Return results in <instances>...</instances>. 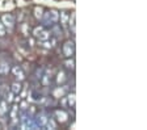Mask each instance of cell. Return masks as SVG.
<instances>
[{"instance_id": "1", "label": "cell", "mask_w": 147, "mask_h": 130, "mask_svg": "<svg viewBox=\"0 0 147 130\" xmlns=\"http://www.w3.org/2000/svg\"><path fill=\"white\" fill-rule=\"evenodd\" d=\"M42 17H43V22L46 25H54L59 20V13L55 9H50L46 13H43Z\"/></svg>"}, {"instance_id": "2", "label": "cell", "mask_w": 147, "mask_h": 130, "mask_svg": "<svg viewBox=\"0 0 147 130\" xmlns=\"http://www.w3.org/2000/svg\"><path fill=\"white\" fill-rule=\"evenodd\" d=\"M1 22H3L4 28H8L9 30H12L13 26H15V17L11 13H7V15H4L1 17Z\"/></svg>"}, {"instance_id": "3", "label": "cell", "mask_w": 147, "mask_h": 130, "mask_svg": "<svg viewBox=\"0 0 147 130\" xmlns=\"http://www.w3.org/2000/svg\"><path fill=\"white\" fill-rule=\"evenodd\" d=\"M75 53V43L72 41H67V42L63 45V54L64 57H67V58H71Z\"/></svg>"}, {"instance_id": "4", "label": "cell", "mask_w": 147, "mask_h": 130, "mask_svg": "<svg viewBox=\"0 0 147 130\" xmlns=\"http://www.w3.org/2000/svg\"><path fill=\"white\" fill-rule=\"evenodd\" d=\"M47 118H49V117L46 116V113H40V115L37 116V120L34 121V124H36V127H45Z\"/></svg>"}, {"instance_id": "5", "label": "cell", "mask_w": 147, "mask_h": 130, "mask_svg": "<svg viewBox=\"0 0 147 130\" xmlns=\"http://www.w3.org/2000/svg\"><path fill=\"white\" fill-rule=\"evenodd\" d=\"M12 74L15 77H17L18 80H24L25 79V72L22 71V68L20 66H15L12 67Z\"/></svg>"}, {"instance_id": "6", "label": "cell", "mask_w": 147, "mask_h": 130, "mask_svg": "<svg viewBox=\"0 0 147 130\" xmlns=\"http://www.w3.org/2000/svg\"><path fill=\"white\" fill-rule=\"evenodd\" d=\"M55 117L59 122H66L68 120V113L63 109H58V110H55Z\"/></svg>"}, {"instance_id": "7", "label": "cell", "mask_w": 147, "mask_h": 130, "mask_svg": "<svg viewBox=\"0 0 147 130\" xmlns=\"http://www.w3.org/2000/svg\"><path fill=\"white\" fill-rule=\"evenodd\" d=\"M18 112H20V109H18V105H17V104H15V105H13L12 108H11V112H9V116H11L12 124H16V122H17Z\"/></svg>"}, {"instance_id": "8", "label": "cell", "mask_w": 147, "mask_h": 130, "mask_svg": "<svg viewBox=\"0 0 147 130\" xmlns=\"http://www.w3.org/2000/svg\"><path fill=\"white\" fill-rule=\"evenodd\" d=\"M64 93H66V88L64 87H57L54 91H53V96L55 97V99H62V97L64 96Z\"/></svg>"}, {"instance_id": "9", "label": "cell", "mask_w": 147, "mask_h": 130, "mask_svg": "<svg viewBox=\"0 0 147 130\" xmlns=\"http://www.w3.org/2000/svg\"><path fill=\"white\" fill-rule=\"evenodd\" d=\"M36 37L38 38L40 41H46V40H49V38H50V32H47L45 28H43L42 30L40 32V33L37 34Z\"/></svg>"}, {"instance_id": "10", "label": "cell", "mask_w": 147, "mask_h": 130, "mask_svg": "<svg viewBox=\"0 0 147 130\" xmlns=\"http://www.w3.org/2000/svg\"><path fill=\"white\" fill-rule=\"evenodd\" d=\"M55 42H57L55 40L50 41V38H49V40H46V41H40V46L45 47V49H51V47L55 45Z\"/></svg>"}, {"instance_id": "11", "label": "cell", "mask_w": 147, "mask_h": 130, "mask_svg": "<svg viewBox=\"0 0 147 130\" xmlns=\"http://www.w3.org/2000/svg\"><path fill=\"white\" fill-rule=\"evenodd\" d=\"M11 91H12L15 95H18V93L22 91V86H21V83L20 82H15V83L11 86Z\"/></svg>"}, {"instance_id": "12", "label": "cell", "mask_w": 147, "mask_h": 130, "mask_svg": "<svg viewBox=\"0 0 147 130\" xmlns=\"http://www.w3.org/2000/svg\"><path fill=\"white\" fill-rule=\"evenodd\" d=\"M7 113H8V104H7V101L0 100V117H4Z\"/></svg>"}, {"instance_id": "13", "label": "cell", "mask_w": 147, "mask_h": 130, "mask_svg": "<svg viewBox=\"0 0 147 130\" xmlns=\"http://www.w3.org/2000/svg\"><path fill=\"white\" fill-rule=\"evenodd\" d=\"M67 104L68 106H71V108H75V104H76V96H75V93H70L67 97Z\"/></svg>"}, {"instance_id": "14", "label": "cell", "mask_w": 147, "mask_h": 130, "mask_svg": "<svg viewBox=\"0 0 147 130\" xmlns=\"http://www.w3.org/2000/svg\"><path fill=\"white\" fill-rule=\"evenodd\" d=\"M67 80V76H66V74H64L63 71H59L58 74H57V84H63L64 82Z\"/></svg>"}, {"instance_id": "15", "label": "cell", "mask_w": 147, "mask_h": 130, "mask_svg": "<svg viewBox=\"0 0 147 130\" xmlns=\"http://www.w3.org/2000/svg\"><path fill=\"white\" fill-rule=\"evenodd\" d=\"M9 72V65L7 62H1L0 63V75H8Z\"/></svg>"}, {"instance_id": "16", "label": "cell", "mask_w": 147, "mask_h": 130, "mask_svg": "<svg viewBox=\"0 0 147 130\" xmlns=\"http://www.w3.org/2000/svg\"><path fill=\"white\" fill-rule=\"evenodd\" d=\"M41 82H42V84L45 87H47L50 84V82H51V77H50V75H49V72H46L43 76H41Z\"/></svg>"}, {"instance_id": "17", "label": "cell", "mask_w": 147, "mask_h": 130, "mask_svg": "<svg viewBox=\"0 0 147 130\" xmlns=\"http://www.w3.org/2000/svg\"><path fill=\"white\" fill-rule=\"evenodd\" d=\"M59 17H61V19H62V25H63V26H67V24H68V19H70V16H68L66 12H62L61 15H59Z\"/></svg>"}, {"instance_id": "18", "label": "cell", "mask_w": 147, "mask_h": 130, "mask_svg": "<svg viewBox=\"0 0 147 130\" xmlns=\"http://www.w3.org/2000/svg\"><path fill=\"white\" fill-rule=\"evenodd\" d=\"M45 127H47V129H57V122L53 118H47Z\"/></svg>"}, {"instance_id": "19", "label": "cell", "mask_w": 147, "mask_h": 130, "mask_svg": "<svg viewBox=\"0 0 147 130\" xmlns=\"http://www.w3.org/2000/svg\"><path fill=\"white\" fill-rule=\"evenodd\" d=\"M64 65H66V67L70 68V70H75V61H74L72 58H68L66 62H64Z\"/></svg>"}, {"instance_id": "20", "label": "cell", "mask_w": 147, "mask_h": 130, "mask_svg": "<svg viewBox=\"0 0 147 130\" xmlns=\"http://www.w3.org/2000/svg\"><path fill=\"white\" fill-rule=\"evenodd\" d=\"M34 16H36L37 19H42V15H43V9L41 8V7H36L34 8Z\"/></svg>"}, {"instance_id": "21", "label": "cell", "mask_w": 147, "mask_h": 130, "mask_svg": "<svg viewBox=\"0 0 147 130\" xmlns=\"http://www.w3.org/2000/svg\"><path fill=\"white\" fill-rule=\"evenodd\" d=\"M13 96H15V93L11 91V92H7L5 93V101H8V102H11V101H13Z\"/></svg>"}, {"instance_id": "22", "label": "cell", "mask_w": 147, "mask_h": 130, "mask_svg": "<svg viewBox=\"0 0 147 130\" xmlns=\"http://www.w3.org/2000/svg\"><path fill=\"white\" fill-rule=\"evenodd\" d=\"M68 20H70V25L72 26V30L75 32V15L72 13V15L70 16V19H68Z\"/></svg>"}, {"instance_id": "23", "label": "cell", "mask_w": 147, "mask_h": 130, "mask_svg": "<svg viewBox=\"0 0 147 130\" xmlns=\"http://www.w3.org/2000/svg\"><path fill=\"white\" fill-rule=\"evenodd\" d=\"M26 109H28V102L26 101H21V104H20V110L25 112Z\"/></svg>"}, {"instance_id": "24", "label": "cell", "mask_w": 147, "mask_h": 130, "mask_svg": "<svg viewBox=\"0 0 147 130\" xmlns=\"http://www.w3.org/2000/svg\"><path fill=\"white\" fill-rule=\"evenodd\" d=\"M3 36H5V28H4L3 22L0 21V37H3Z\"/></svg>"}, {"instance_id": "25", "label": "cell", "mask_w": 147, "mask_h": 130, "mask_svg": "<svg viewBox=\"0 0 147 130\" xmlns=\"http://www.w3.org/2000/svg\"><path fill=\"white\" fill-rule=\"evenodd\" d=\"M21 29H22V32H24V34H29V26H28L26 24H22L21 25Z\"/></svg>"}]
</instances>
